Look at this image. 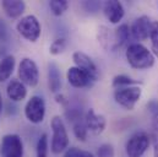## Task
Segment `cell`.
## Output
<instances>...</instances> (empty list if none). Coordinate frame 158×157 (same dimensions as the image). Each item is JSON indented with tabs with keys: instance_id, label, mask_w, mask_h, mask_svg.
<instances>
[{
	"instance_id": "cell-1",
	"label": "cell",
	"mask_w": 158,
	"mask_h": 157,
	"mask_svg": "<svg viewBox=\"0 0 158 157\" xmlns=\"http://www.w3.org/2000/svg\"><path fill=\"white\" fill-rule=\"evenodd\" d=\"M126 60L132 69L147 70L155 65V55L148 48L140 43H132L125 52Z\"/></svg>"
},
{
	"instance_id": "cell-2",
	"label": "cell",
	"mask_w": 158,
	"mask_h": 157,
	"mask_svg": "<svg viewBox=\"0 0 158 157\" xmlns=\"http://www.w3.org/2000/svg\"><path fill=\"white\" fill-rule=\"evenodd\" d=\"M50 128L53 131L52 136V152L53 154H60L63 151H66L69 149V135L65 128V124L63 119L59 116L53 117L50 121Z\"/></svg>"
},
{
	"instance_id": "cell-3",
	"label": "cell",
	"mask_w": 158,
	"mask_h": 157,
	"mask_svg": "<svg viewBox=\"0 0 158 157\" xmlns=\"http://www.w3.org/2000/svg\"><path fill=\"white\" fill-rule=\"evenodd\" d=\"M16 30L23 38L32 43L38 40L42 32L40 21L35 15H27L21 17L16 23Z\"/></svg>"
},
{
	"instance_id": "cell-4",
	"label": "cell",
	"mask_w": 158,
	"mask_h": 157,
	"mask_svg": "<svg viewBox=\"0 0 158 157\" xmlns=\"http://www.w3.org/2000/svg\"><path fill=\"white\" fill-rule=\"evenodd\" d=\"M142 95V90L139 86H129L117 88L114 92V100L119 106L127 111H132L136 106V103L140 101Z\"/></svg>"
},
{
	"instance_id": "cell-5",
	"label": "cell",
	"mask_w": 158,
	"mask_h": 157,
	"mask_svg": "<svg viewBox=\"0 0 158 157\" xmlns=\"http://www.w3.org/2000/svg\"><path fill=\"white\" fill-rule=\"evenodd\" d=\"M150 142H151V139L147 133L137 131L132 134L125 145L126 155L129 157H141L147 151Z\"/></svg>"
},
{
	"instance_id": "cell-6",
	"label": "cell",
	"mask_w": 158,
	"mask_h": 157,
	"mask_svg": "<svg viewBox=\"0 0 158 157\" xmlns=\"http://www.w3.org/2000/svg\"><path fill=\"white\" fill-rule=\"evenodd\" d=\"M19 78L23 85L35 87L40 81V71L35 60L23 58L19 65Z\"/></svg>"
},
{
	"instance_id": "cell-7",
	"label": "cell",
	"mask_w": 158,
	"mask_h": 157,
	"mask_svg": "<svg viewBox=\"0 0 158 157\" xmlns=\"http://www.w3.org/2000/svg\"><path fill=\"white\" fill-rule=\"evenodd\" d=\"M1 157H23V142L16 134H7L0 144Z\"/></svg>"
},
{
	"instance_id": "cell-8",
	"label": "cell",
	"mask_w": 158,
	"mask_h": 157,
	"mask_svg": "<svg viewBox=\"0 0 158 157\" xmlns=\"http://www.w3.org/2000/svg\"><path fill=\"white\" fill-rule=\"evenodd\" d=\"M25 116L28 121L40 124L45 117V102L40 96H32L25 106Z\"/></svg>"
},
{
	"instance_id": "cell-9",
	"label": "cell",
	"mask_w": 158,
	"mask_h": 157,
	"mask_svg": "<svg viewBox=\"0 0 158 157\" xmlns=\"http://www.w3.org/2000/svg\"><path fill=\"white\" fill-rule=\"evenodd\" d=\"M73 60L75 63V66H77L79 69L83 70L89 78H92L94 82L98 80L99 78V71H98V68L97 65L94 64V62L83 52H75L73 54Z\"/></svg>"
},
{
	"instance_id": "cell-10",
	"label": "cell",
	"mask_w": 158,
	"mask_h": 157,
	"mask_svg": "<svg viewBox=\"0 0 158 157\" xmlns=\"http://www.w3.org/2000/svg\"><path fill=\"white\" fill-rule=\"evenodd\" d=\"M151 28H152L151 19L146 15H142L134 21L130 28V33L136 40H145L150 37Z\"/></svg>"
},
{
	"instance_id": "cell-11",
	"label": "cell",
	"mask_w": 158,
	"mask_h": 157,
	"mask_svg": "<svg viewBox=\"0 0 158 157\" xmlns=\"http://www.w3.org/2000/svg\"><path fill=\"white\" fill-rule=\"evenodd\" d=\"M66 78L69 81V83L73 87H76V88L91 87L94 83V81L89 78L83 70L79 69L77 66H71V68L68 69Z\"/></svg>"
},
{
	"instance_id": "cell-12",
	"label": "cell",
	"mask_w": 158,
	"mask_h": 157,
	"mask_svg": "<svg viewBox=\"0 0 158 157\" xmlns=\"http://www.w3.org/2000/svg\"><path fill=\"white\" fill-rule=\"evenodd\" d=\"M85 124H86L88 131H91L96 135H99L104 131L107 121H106V118L102 114H97L94 112V109L89 108L85 116Z\"/></svg>"
},
{
	"instance_id": "cell-13",
	"label": "cell",
	"mask_w": 158,
	"mask_h": 157,
	"mask_svg": "<svg viewBox=\"0 0 158 157\" xmlns=\"http://www.w3.org/2000/svg\"><path fill=\"white\" fill-rule=\"evenodd\" d=\"M103 11L106 17L112 22V23H119L125 14L124 6L120 1L117 0H110V1H106L103 5Z\"/></svg>"
},
{
	"instance_id": "cell-14",
	"label": "cell",
	"mask_w": 158,
	"mask_h": 157,
	"mask_svg": "<svg viewBox=\"0 0 158 157\" xmlns=\"http://www.w3.org/2000/svg\"><path fill=\"white\" fill-rule=\"evenodd\" d=\"M98 42L101 43V45L106 49V50H110L114 52L118 49V44H117V38H115V33L112 32V30H109L106 26H101L98 28Z\"/></svg>"
},
{
	"instance_id": "cell-15",
	"label": "cell",
	"mask_w": 158,
	"mask_h": 157,
	"mask_svg": "<svg viewBox=\"0 0 158 157\" xmlns=\"http://www.w3.org/2000/svg\"><path fill=\"white\" fill-rule=\"evenodd\" d=\"M1 7L10 19H17L25 12L26 4L21 0H2Z\"/></svg>"
},
{
	"instance_id": "cell-16",
	"label": "cell",
	"mask_w": 158,
	"mask_h": 157,
	"mask_svg": "<svg viewBox=\"0 0 158 157\" xmlns=\"http://www.w3.org/2000/svg\"><path fill=\"white\" fill-rule=\"evenodd\" d=\"M6 93L7 97L14 101V102H20L22 100L26 98L27 96V90H26V85H23L21 81L17 80H12L7 83L6 87Z\"/></svg>"
},
{
	"instance_id": "cell-17",
	"label": "cell",
	"mask_w": 158,
	"mask_h": 157,
	"mask_svg": "<svg viewBox=\"0 0 158 157\" xmlns=\"http://www.w3.org/2000/svg\"><path fill=\"white\" fill-rule=\"evenodd\" d=\"M48 83L53 93H58L61 88V73L55 63L48 64Z\"/></svg>"
},
{
	"instance_id": "cell-18",
	"label": "cell",
	"mask_w": 158,
	"mask_h": 157,
	"mask_svg": "<svg viewBox=\"0 0 158 157\" xmlns=\"http://www.w3.org/2000/svg\"><path fill=\"white\" fill-rule=\"evenodd\" d=\"M15 69V57L6 55L0 62V82L9 80Z\"/></svg>"
},
{
	"instance_id": "cell-19",
	"label": "cell",
	"mask_w": 158,
	"mask_h": 157,
	"mask_svg": "<svg viewBox=\"0 0 158 157\" xmlns=\"http://www.w3.org/2000/svg\"><path fill=\"white\" fill-rule=\"evenodd\" d=\"M114 33H115V38H117V44H118V48H120L121 45H124L130 36V28L127 25L123 23L120 25L117 30H114Z\"/></svg>"
},
{
	"instance_id": "cell-20",
	"label": "cell",
	"mask_w": 158,
	"mask_h": 157,
	"mask_svg": "<svg viewBox=\"0 0 158 157\" xmlns=\"http://www.w3.org/2000/svg\"><path fill=\"white\" fill-rule=\"evenodd\" d=\"M87 133H88V129L85 124V119H79V120L74 121V135L76 136L77 140L86 141Z\"/></svg>"
},
{
	"instance_id": "cell-21",
	"label": "cell",
	"mask_w": 158,
	"mask_h": 157,
	"mask_svg": "<svg viewBox=\"0 0 158 157\" xmlns=\"http://www.w3.org/2000/svg\"><path fill=\"white\" fill-rule=\"evenodd\" d=\"M137 81L131 78L127 75H124V74H120V75H117L113 78V87L115 88H123V87H129V86H132V85H136Z\"/></svg>"
},
{
	"instance_id": "cell-22",
	"label": "cell",
	"mask_w": 158,
	"mask_h": 157,
	"mask_svg": "<svg viewBox=\"0 0 158 157\" xmlns=\"http://www.w3.org/2000/svg\"><path fill=\"white\" fill-rule=\"evenodd\" d=\"M49 7H50L53 15L60 16L68 10L69 1L68 0H52V1H49Z\"/></svg>"
},
{
	"instance_id": "cell-23",
	"label": "cell",
	"mask_w": 158,
	"mask_h": 157,
	"mask_svg": "<svg viewBox=\"0 0 158 157\" xmlns=\"http://www.w3.org/2000/svg\"><path fill=\"white\" fill-rule=\"evenodd\" d=\"M48 156V135L42 134L37 141L36 147V157H47Z\"/></svg>"
},
{
	"instance_id": "cell-24",
	"label": "cell",
	"mask_w": 158,
	"mask_h": 157,
	"mask_svg": "<svg viewBox=\"0 0 158 157\" xmlns=\"http://www.w3.org/2000/svg\"><path fill=\"white\" fill-rule=\"evenodd\" d=\"M150 39H151V44H152V53H153L155 57L158 58V21L152 22Z\"/></svg>"
},
{
	"instance_id": "cell-25",
	"label": "cell",
	"mask_w": 158,
	"mask_h": 157,
	"mask_svg": "<svg viewBox=\"0 0 158 157\" xmlns=\"http://www.w3.org/2000/svg\"><path fill=\"white\" fill-rule=\"evenodd\" d=\"M65 49H66V40H65V38H58L50 44L49 53L53 54V55H59Z\"/></svg>"
},
{
	"instance_id": "cell-26",
	"label": "cell",
	"mask_w": 158,
	"mask_h": 157,
	"mask_svg": "<svg viewBox=\"0 0 158 157\" xmlns=\"http://www.w3.org/2000/svg\"><path fill=\"white\" fill-rule=\"evenodd\" d=\"M114 147L110 144H103L97 150V157H113Z\"/></svg>"
},
{
	"instance_id": "cell-27",
	"label": "cell",
	"mask_w": 158,
	"mask_h": 157,
	"mask_svg": "<svg viewBox=\"0 0 158 157\" xmlns=\"http://www.w3.org/2000/svg\"><path fill=\"white\" fill-rule=\"evenodd\" d=\"M147 109L152 113L153 117L158 116V101L157 100H151L150 102H147Z\"/></svg>"
},
{
	"instance_id": "cell-28",
	"label": "cell",
	"mask_w": 158,
	"mask_h": 157,
	"mask_svg": "<svg viewBox=\"0 0 158 157\" xmlns=\"http://www.w3.org/2000/svg\"><path fill=\"white\" fill-rule=\"evenodd\" d=\"M81 151L77 147H69L65 154H64V157H80L81 156Z\"/></svg>"
},
{
	"instance_id": "cell-29",
	"label": "cell",
	"mask_w": 158,
	"mask_h": 157,
	"mask_svg": "<svg viewBox=\"0 0 158 157\" xmlns=\"http://www.w3.org/2000/svg\"><path fill=\"white\" fill-rule=\"evenodd\" d=\"M83 5L87 7V10H98L101 7V4L98 1H86Z\"/></svg>"
},
{
	"instance_id": "cell-30",
	"label": "cell",
	"mask_w": 158,
	"mask_h": 157,
	"mask_svg": "<svg viewBox=\"0 0 158 157\" xmlns=\"http://www.w3.org/2000/svg\"><path fill=\"white\" fill-rule=\"evenodd\" d=\"M5 37H6V25L0 19V40H4Z\"/></svg>"
},
{
	"instance_id": "cell-31",
	"label": "cell",
	"mask_w": 158,
	"mask_h": 157,
	"mask_svg": "<svg viewBox=\"0 0 158 157\" xmlns=\"http://www.w3.org/2000/svg\"><path fill=\"white\" fill-rule=\"evenodd\" d=\"M55 98H56V102L60 103V104H63V106H66V104L69 103V100H68L64 95H59V93H56Z\"/></svg>"
},
{
	"instance_id": "cell-32",
	"label": "cell",
	"mask_w": 158,
	"mask_h": 157,
	"mask_svg": "<svg viewBox=\"0 0 158 157\" xmlns=\"http://www.w3.org/2000/svg\"><path fill=\"white\" fill-rule=\"evenodd\" d=\"M153 156L158 157V133L153 135Z\"/></svg>"
},
{
	"instance_id": "cell-33",
	"label": "cell",
	"mask_w": 158,
	"mask_h": 157,
	"mask_svg": "<svg viewBox=\"0 0 158 157\" xmlns=\"http://www.w3.org/2000/svg\"><path fill=\"white\" fill-rule=\"evenodd\" d=\"M80 157H94V155L88 152V151H81V156Z\"/></svg>"
},
{
	"instance_id": "cell-34",
	"label": "cell",
	"mask_w": 158,
	"mask_h": 157,
	"mask_svg": "<svg viewBox=\"0 0 158 157\" xmlns=\"http://www.w3.org/2000/svg\"><path fill=\"white\" fill-rule=\"evenodd\" d=\"M2 111V98H1V95H0V113Z\"/></svg>"
}]
</instances>
